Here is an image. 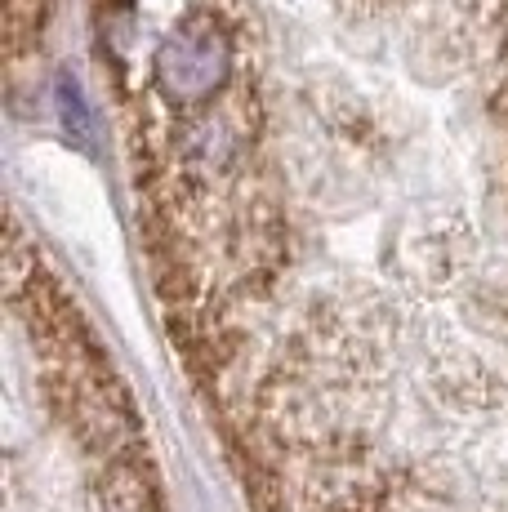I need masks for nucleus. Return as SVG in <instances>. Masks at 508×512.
<instances>
[{
    "label": "nucleus",
    "instance_id": "obj_1",
    "mask_svg": "<svg viewBox=\"0 0 508 512\" xmlns=\"http://www.w3.org/2000/svg\"><path fill=\"white\" fill-rule=\"evenodd\" d=\"M241 85L237 32L214 9H192L152 54V94L170 112H197Z\"/></svg>",
    "mask_w": 508,
    "mask_h": 512
},
{
    "label": "nucleus",
    "instance_id": "obj_2",
    "mask_svg": "<svg viewBox=\"0 0 508 512\" xmlns=\"http://www.w3.org/2000/svg\"><path fill=\"white\" fill-rule=\"evenodd\" d=\"M54 107H58V121H63L67 139H76L81 147L94 143V112H90V98H85L81 81L72 72H58L54 81Z\"/></svg>",
    "mask_w": 508,
    "mask_h": 512
}]
</instances>
